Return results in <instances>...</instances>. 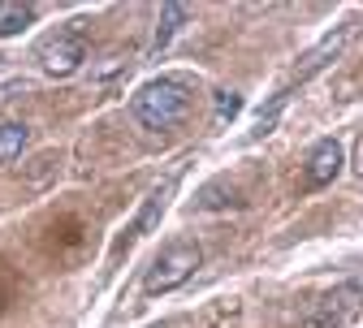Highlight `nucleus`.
<instances>
[{"instance_id": "nucleus-10", "label": "nucleus", "mask_w": 363, "mask_h": 328, "mask_svg": "<svg viewBox=\"0 0 363 328\" xmlns=\"http://www.w3.org/2000/svg\"><path fill=\"white\" fill-rule=\"evenodd\" d=\"M26 143H30V130L22 121H5L0 125V164H13Z\"/></svg>"}, {"instance_id": "nucleus-5", "label": "nucleus", "mask_w": 363, "mask_h": 328, "mask_svg": "<svg viewBox=\"0 0 363 328\" xmlns=\"http://www.w3.org/2000/svg\"><path fill=\"white\" fill-rule=\"evenodd\" d=\"M342 164H346V147L337 138H320L307 156V169H303V191H325L342 177Z\"/></svg>"}, {"instance_id": "nucleus-7", "label": "nucleus", "mask_w": 363, "mask_h": 328, "mask_svg": "<svg viewBox=\"0 0 363 328\" xmlns=\"http://www.w3.org/2000/svg\"><path fill=\"white\" fill-rule=\"evenodd\" d=\"M173 191H177V177H164L160 186H152L147 191V199H143V208H139V216L130 220V238H147V233L160 225V216L169 212V199H173Z\"/></svg>"}, {"instance_id": "nucleus-11", "label": "nucleus", "mask_w": 363, "mask_h": 328, "mask_svg": "<svg viewBox=\"0 0 363 328\" xmlns=\"http://www.w3.org/2000/svg\"><path fill=\"white\" fill-rule=\"evenodd\" d=\"M286 91H277L272 96V104L268 108H259V117H255V125H251V134H247V143H259V138H268L272 130H277V121H281V113H286Z\"/></svg>"}, {"instance_id": "nucleus-9", "label": "nucleus", "mask_w": 363, "mask_h": 328, "mask_svg": "<svg viewBox=\"0 0 363 328\" xmlns=\"http://www.w3.org/2000/svg\"><path fill=\"white\" fill-rule=\"evenodd\" d=\"M35 18H39L35 5H22V0H0V39L22 35L26 26H35Z\"/></svg>"}, {"instance_id": "nucleus-6", "label": "nucleus", "mask_w": 363, "mask_h": 328, "mask_svg": "<svg viewBox=\"0 0 363 328\" xmlns=\"http://www.w3.org/2000/svg\"><path fill=\"white\" fill-rule=\"evenodd\" d=\"M346 43H350V22L346 26H337V30H329L315 48H307L303 57H298V65H294V78L298 82H307V78H315L320 69H329L342 52H346Z\"/></svg>"}, {"instance_id": "nucleus-3", "label": "nucleus", "mask_w": 363, "mask_h": 328, "mask_svg": "<svg viewBox=\"0 0 363 328\" xmlns=\"http://www.w3.org/2000/svg\"><path fill=\"white\" fill-rule=\"evenodd\" d=\"M43 74H52V78H69L82 61H86V26L82 22H69V26H57L48 39L35 48Z\"/></svg>"}, {"instance_id": "nucleus-12", "label": "nucleus", "mask_w": 363, "mask_h": 328, "mask_svg": "<svg viewBox=\"0 0 363 328\" xmlns=\"http://www.w3.org/2000/svg\"><path fill=\"white\" fill-rule=\"evenodd\" d=\"M216 125H225V121H234L238 117V108H242V96L238 91H216Z\"/></svg>"}, {"instance_id": "nucleus-4", "label": "nucleus", "mask_w": 363, "mask_h": 328, "mask_svg": "<svg viewBox=\"0 0 363 328\" xmlns=\"http://www.w3.org/2000/svg\"><path fill=\"white\" fill-rule=\"evenodd\" d=\"M363 307V285L359 281H346V285L320 294L307 311H303V328H346Z\"/></svg>"}, {"instance_id": "nucleus-13", "label": "nucleus", "mask_w": 363, "mask_h": 328, "mask_svg": "<svg viewBox=\"0 0 363 328\" xmlns=\"http://www.w3.org/2000/svg\"><path fill=\"white\" fill-rule=\"evenodd\" d=\"M359 173H363V138H359Z\"/></svg>"}, {"instance_id": "nucleus-8", "label": "nucleus", "mask_w": 363, "mask_h": 328, "mask_svg": "<svg viewBox=\"0 0 363 328\" xmlns=\"http://www.w3.org/2000/svg\"><path fill=\"white\" fill-rule=\"evenodd\" d=\"M186 22H191V9H186V5H177V0H169V5L160 9L156 35H152V57H156V52H164V48H169V39H173L182 26H186Z\"/></svg>"}, {"instance_id": "nucleus-1", "label": "nucleus", "mask_w": 363, "mask_h": 328, "mask_svg": "<svg viewBox=\"0 0 363 328\" xmlns=\"http://www.w3.org/2000/svg\"><path fill=\"white\" fill-rule=\"evenodd\" d=\"M130 108H134V117H139L143 130H173L191 113V82L186 78H169V74L152 78V82H143L134 91Z\"/></svg>"}, {"instance_id": "nucleus-2", "label": "nucleus", "mask_w": 363, "mask_h": 328, "mask_svg": "<svg viewBox=\"0 0 363 328\" xmlns=\"http://www.w3.org/2000/svg\"><path fill=\"white\" fill-rule=\"evenodd\" d=\"M203 264V251L195 238H173L169 247H160V255L147 264L143 272V294H173L177 285H186L195 276V268Z\"/></svg>"}]
</instances>
